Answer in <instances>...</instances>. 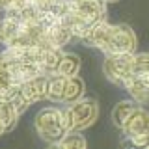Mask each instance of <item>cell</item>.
I'll return each instance as SVG.
<instances>
[{
    "label": "cell",
    "mask_w": 149,
    "mask_h": 149,
    "mask_svg": "<svg viewBox=\"0 0 149 149\" xmlns=\"http://www.w3.org/2000/svg\"><path fill=\"white\" fill-rule=\"evenodd\" d=\"M82 43L101 50L104 56L136 52L138 39L129 24H110L108 21L97 22L84 34Z\"/></svg>",
    "instance_id": "1"
},
{
    "label": "cell",
    "mask_w": 149,
    "mask_h": 149,
    "mask_svg": "<svg viewBox=\"0 0 149 149\" xmlns=\"http://www.w3.org/2000/svg\"><path fill=\"white\" fill-rule=\"evenodd\" d=\"M63 21L71 28L73 37L82 39L90 28L101 21H106V2L104 0H71V9Z\"/></svg>",
    "instance_id": "2"
},
{
    "label": "cell",
    "mask_w": 149,
    "mask_h": 149,
    "mask_svg": "<svg viewBox=\"0 0 149 149\" xmlns=\"http://www.w3.org/2000/svg\"><path fill=\"white\" fill-rule=\"evenodd\" d=\"M119 130L123 134L121 143L125 147L149 149V112L143 106H134L119 125Z\"/></svg>",
    "instance_id": "3"
},
{
    "label": "cell",
    "mask_w": 149,
    "mask_h": 149,
    "mask_svg": "<svg viewBox=\"0 0 149 149\" xmlns=\"http://www.w3.org/2000/svg\"><path fill=\"white\" fill-rule=\"evenodd\" d=\"M34 129L43 142H47L50 147H54L67 132L63 108L58 106H45L36 114L34 118Z\"/></svg>",
    "instance_id": "4"
},
{
    "label": "cell",
    "mask_w": 149,
    "mask_h": 149,
    "mask_svg": "<svg viewBox=\"0 0 149 149\" xmlns=\"http://www.w3.org/2000/svg\"><path fill=\"white\" fill-rule=\"evenodd\" d=\"M65 123H67L69 130H86L91 127L99 118V102L90 97H82V99L71 102L63 108Z\"/></svg>",
    "instance_id": "5"
},
{
    "label": "cell",
    "mask_w": 149,
    "mask_h": 149,
    "mask_svg": "<svg viewBox=\"0 0 149 149\" xmlns=\"http://www.w3.org/2000/svg\"><path fill=\"white\" fill-rule=\"evenodd\" d=\"M130 54H114L106 56L104 63H102V73L112 84L116 86H123L130 78Z\"/></svg>",
    "instance_id": "6"
},
{
    "label": "cell",
    "mask_w": 149,
    "mask_h": 149,
    "mask_svg": "<svg viewBox=\"0 0 149 149\" xmlns=\"http://www.w3.org/2000/svg\"><path fill=\"white\" fill-rule=\"evenodd\" d=\"M130 99L140 106H149V77H132L123 84Z\"/></svg>",
    "instance_id": "7"
},
{
    "label": "cell",
    "mask_w": 149,
    "mask_h": 149,
    "mask_svg": "<svg viewBox=\"0 0 149 149\" xmlns=\"http://www.w3.org/2000/svg\"><path fill=\"white\" fill-rule=\"evenodd\" d=\"M84 91H86V86H84V80L78 74L74 77H67L65 80V90H63V97H62V104H71V102L78 101L84 97Z\"/></svg>",
    "instance_id": "8"
},
{
    "label": "cell",
    "mask_w": 149,
    "mask_h": 149,
    "mask_svg": "<svg viewBox=\"0 0 149 149\" xmlns=\"http://www.w3.org/2000/svg\"><path fill=\"white\" fill-rule=\"evenodd\" d=\"M80 56L74 54V52H63L62 60H60L58 67H56V73L54 74H63V77H74L80 71Z\"/></svg>",
    "instance_id": "9"
},
{
    "label": "cell",
    "mask_w": 149,
    "mask_h": 149,
    "mask_svg": "<svg viewBox=\"0 0 149 149\" xmlns=\"http://www.w3.org/2000/svg\"><path fill=\"white\" fill-rule=\"evenodd\" d=\"M132 77H149V52L130 54V78Z\"/></svg>",
    "instance_id": "10"
},
{
    "label": "cell",
    "mask_w": 149,
    "mask_h": 149,
    "mask_svg": "<svg viewBox=\"0 0 149 149\" xmlns=\"http://www.w3.org/2000/svg\"><path fill=\"white\" fill-rule=\"evenodd\" d=\"M86 146H88L86 138H84L78 130H67L65 136L60 140L54 147H62V149H84Z\"/></svg>",
    "instance_id": "11"
},
{
    "label": "cell",
    "mask_w": 149,
    "mask_h": 149,
    "mask_svg": "<svg viewBox=\"0 0 149 149\" xmlns=\"http://www.w3.org/2000/svg\"><path fill=\"white\" fill-rule=\"evenodd\" d=\"M136 104L138 102H134L132 99H130V101H119L118 104L114 106V110H112V121H114V125L118 129H119V125L123 123V119L129 116V112L132 110Z\"/></svg>",
    "instance_id": "12"
},
{
    "label": "cell",
    "mask_w": 149,
    "mask_h": 149,
    "mask_svg": "<svg viewBox=\"0 0 149 149\" xmlns=\"http://www.w3.org/2000/svg\"><path fill=\"white\" fill-rule=\"evenodd\" d=\"M11 2H13V0H0V11H8V9H9V6H11Z\"/></svg>",
    "instance_id": "13"
},
{
    "label": "cell",
    "mask_w": 149,
    "mask_h": 149,
    "mask_svg": "<svg viewBox=\"0 0 149 149\" xmlns=\"http://www.w3.org/2000/svg\"><path fill=\"white\" fill-rule=\"evenodd\" d=\"M9 130L6 127V123H4V119H2V116H0V136H4V134H8Z\"/></svg>",
    "instance_id": "14"
},
{
    "label": "cell",
    "mask_w": 149,
    "mask_h": 149,
    "mask_svg": "<svg viewBox=\"0 0 149 149\" xmlns=\"http://www.w3.org/2000/svg\"><path fill=\"white\" fill-rule=\"evenodd\" d=\"M104 2H118V0H104Z\"/></svg>",
    "instance_id": "15"
}]
</instances>
